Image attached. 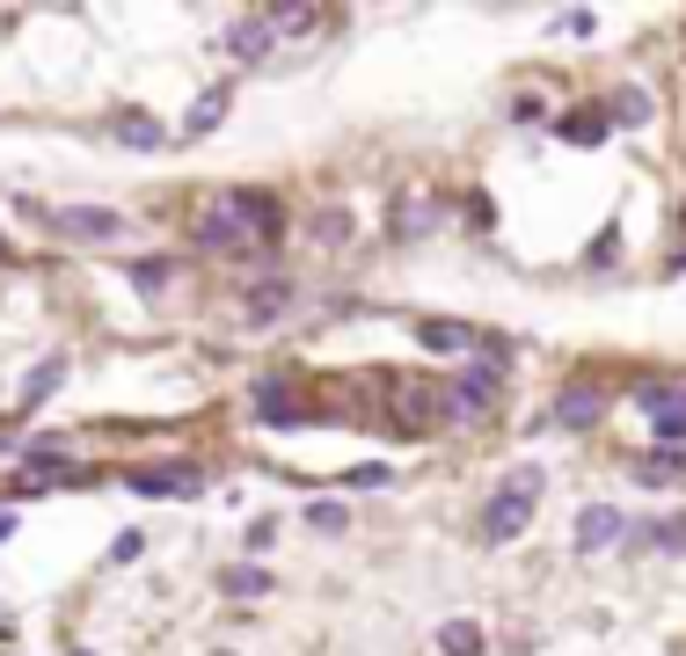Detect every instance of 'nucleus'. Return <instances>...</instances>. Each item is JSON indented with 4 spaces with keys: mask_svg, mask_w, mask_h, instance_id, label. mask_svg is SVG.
<instances>
[{
    "mask_svg": "<svg viewBox=\"0 0 686 656\" xmlns=\"http://www.w3.org/2000/svg\"><path fill=\"white\" fill-rule=\"evenodd\" d=\"M490 642H482V627L475 621H446L439 627V656H482Z\"/></svg>",
    "mask_w": 686,
    "mask_h": 656,
    "instance_id": "412c9836",
    "label": "nucleus"
},
{
    "mask_svg": "<svg viewBox=\"0 0 686 656\" xmlns=\"http://www.w3.org/2000/svg\"><path fill=\"white\" fill-rule=\"evenodd\" d=\"M628 482H635V489H672V482H686V445L635 452V460H628Z\"/></svg>",
    "mask_w": 686,
    "mask_h": 656,
    "instance_id": "9b49d317",
    "label": "nucleus"
},
{
    "mask_svg": "<svg viewBox=\"0 0 686 656\" xmlns=\"http://www.w3.org/2000/svg\"><path fill=\"white\" fill-rule=\"evenodd\" d=\"M168 277H176V263H168V256H140V263H132V285H140V293H161Z\"/></svg>",
    "mask_w": 686,
    "mask_h": 656,
    "instance_id": "5701e85b",
    "label": "nucleus"
},
{
    "mask_svg": "<svg viewBox=\"0 0 686 656\" xmlns=\"http://www.w3.org/2000/svg\"><path fill=\"white\" fill-rule=\"evenodd\" d=\"M219 205L234 212V226L248 234V248H285V234H293V212H285L278 191H256V183H234Z\"/></svg>",
    "mask_w": 686,
    "mask_h": 656,
    "instance_id": "f03ea898",
    "label": "nucleus"
},
{
    "mask_svg": "<svg viewBox=\"0 0 686 656\" xmlns=\"http://www.w3.org/2000/svg\"><path fill=\"white\" fill-rule=\"evenodd\" d=\"M44 226H52L59 242L103 248V242H117V234H124V212L117 205H52V212H44Z\"/></svg>",
    "mask_w": 686,
    "mask_h": 656,
    "instance_id": "7ed1b4c3",
    "label": "nucleus"
},
{
    "mask_svg": "<svg viewBox=\"0 0 686 656\" xmlns=\"http://www.w3.org/2000/svg\"><path fill=\"white\" fill-rule=\"evenodd\" d=\"M657 103H651V88H614L606 95V124H651Z\"/></svg>",
    "mask_w": 686,
    "mask_h": 656,
    "instance_id": "f3484780",
    "label": "nucleus"
},
{
    "mask_svg": "<svg viewBox=\"0 0 686 656\" xmlns=\"http://www.w3.org/2000/svg\"><path fill=\"white\" fill-rule=\"evenodd\" d=\"M315 242H321V248L351 242V212H321V219H315Z\"/></svg>",
    "mask_w": 686,
    "mask_h": 656,
    "instance_id": "a878e982",
    "label": "nucleus"
},
{
    "mask_svg": "<svg viewBox=\"0 0 686 656\" xmlns=\"http://www.w3.org/2000/svg\"><path fill=\"white\" fill-rule=\"evenodd\" d=\"M219 52H227L234 66H264V59L278 52V22H270V8H256V16H234L227 37H219Z\"/></svg>",
    "mask_w": 686,
    "mask_h": 656,
    "instance_id": "39448f33",
    "label": "nucleus"
},
{
    "mask_svg": "<svg viewBox=\"0 0 686 656\" xmlns=\"http://www.w3.org/2000/svg\"><path fill=\"white\" fill-rule=\"evenodd\" d=\"M307 525H315V533H344V525H351V511H344L336 496H321V503H307Z\"/></svg>",
    "mask_w": 686,
    "mask_h": 656,
    "instance_id": "b1692460",
    "label": "nucleus"
},
{
    "mask_svg": "<svg viewBox=\"0 0 686 656\" xmlns=\"http://www.w3.org/2000/svg\"><path fill=\"white\" fill-rule=\"evenodd\" d=\"M227 110H234V88H205V95H197V110H191V124H183V132H191V139L219 132V117H227Z\"/></svg>",
    "mask_w": 686,
    "mask_h": 656,
    "instance_id": "a211bd4d",
    "label": "nucleus"
},
{
    "mask_svg": "<svg viewBox=\"0 0 686 656\" xmlns=\"http://www.w3.org/2000/svg\"><path fill=\"white\" fill-rule=\"evenodd\" d=\"M598 416H606V394H598L592 380H570L563 401H555V423H563V431H592Z\"/></svg>",
    "mask_w": 686,
    "mask_h": 656,
    "instance_id": "4468645a",
    "label": "nucleus"
},
{
    "mask_svg": "<svg viewBox=\"0 0 686 656\" xmlns=\"http://www.w3.org/2000/svg\"><path fill=\"white\" fill-rule=\"evenodd\" d=\"M132 489L140 496H205V467H140Z\"/></svg>",
    "mask_w": 686,
    "mask_h": 656,
    "instance_id": "f8f14e48",
    "label": "nucleus"
},
{
    "mask_svg": "<svg viewBox=\"0 0 686 656\" xmlns=\"http://www.w3.org/2000/svg\"><path fill=\"white\" fill-rule=\"evenodd\" d=\"M628 540V511H614V503H584L577 525H570V547L577 554H606Z\"/></svg>",
    "mask_w": 686,
    "mask_h": 656,
    "instance_id": "423d86ee",
    "label": "nucleus"
},
{
    "mask_svg": "<svg viewBox=\"0 0 686 656\" xmlns=\"http://www.w3.org/2000/svg\"><path fill=\"white\" fill-rule=\"evenodd\" d=\"M541 110H547L541 95H519V103H511V124H541Z\"/></svg>",
    "mask_w": 686,
    "mask_h": 656,
    "instance_id": "cd10ccee",
    "label": "nucleus"
},
{
    "mask_svg": "<svg viewBox=\"0 0 686 656\" xmlns=\"http://www.w3.org/2000/svg\"><path fill=\"white\" fill-rule=\"evenodd\" d=\"M504 489H519V496H533V503H541V489H547V467L541 460H519V467H511V482Z\"/></svg>",
    "mask_w": 686,
    "mask_h": 656,
    "instance_id": "393cba45",
    "label": "nucleus"
},
{
    "mask_svg": "<svg viewBox=\"0 0 686 656\" xmlns=\"http://www.w3.org/2000/svg\"><path fill=\"white\" fill-rule=\"evenodd\" d=\"M504 380H511V372L468 358L453 380H446V423H490V416L504 409Z\"/></svg>",
    "mask_w": 686,
    "mask_h": 656,
    "instance_id": "f257e3e1",
    "label": "nucleus"
},
{
    "mask_svg": "<svg viewBox=\"0 0 686 656\" xmlns=\"http://www.w3.org/2000/svg\"><path fill=\"white\" fill-rule=\"evenodd\" d=\"M191 242L205 248V256H227V263H234V256L248 248V234L234 226V212H227V205H205V212L191 219Z\"/></svg>",
    "mask_w": 686,
    "mask_h": 656,
    "instance_id": "1a4fd4ad",
    "label": "nucleus"
},
{
    "mask_svg": "<svg viewBox=\"0 0 686 656\" xmlns=\"http://www.w3.org/2000/svg\"><path fill=\"white\" fill-rule=\"evenodd\" d=\"M293 307H299V285H293V277H278V270H270V277H256V285L242 293V321H248V328L285 321Z\"/></svg>",
    "mask_w": 686,
    "mask_h": 656,
    "instance_id": "0eeeda50",
    "label": "nucleus"
},
{
    "mask_svg": "<svg viewBox=\"0 0 686 656\" xmlns=\"http://www.w3.org/2000/svg\"><path fill=\"white\" fill-rule=\"evenodd\" d=\"M110 139H117L124 154H154V146H168V124L146 117V110H117V117H110Z\"/></svg>",
    "mask_w": 686,
    "mask_h": 656,
    "instance_id": "ddd939ff",
    "label": "nucleus"
},
{
    "mask_svg": "<svg viewBox=\"0 0 686 656\" xmlns=\"http://www.w3.org/2000/svg\"><path fill=\"white\" fill-rule=\"evenodd\" d=\"M395 482V467L388 460H366V467H351V489H388Z\"/></svg>",
    "mask_w": 686,
    "mask_h": 656,
    "instance_id": "bb28decb",
    "label": "nucleus"
},
{
    "mask_svg": "<svg viewBox=\"0 0 686 656\" xmlns=\"http://www.w3.org/2000/svg\"><path fill=\"white\" fill-rule=\"evenodd\" d=\"M475 358L496 365V372H511V365H519V344H511L504 328H475Z\"/></svg>",
    "mask_w": 686,
    "mask_h": 656,
    "instance_id": "4be33fe9",
    "label": "nucleus"
},
{
    "mask_svg": "<svg viewBox=\"0 0 686 656\" xmlns=\"http://www.w3.org/2000/svg\"><path fill=\"white\" fill-rule=\"evenodd\" d=\"M66 656H95V649H66Z\"/></svg>",
    "mask_w": 686,
    "mask_h": 656,
    "instance_id": "7c9ffc66",
    "label": "nucleus"
},
{
    "mask_svg": "<svg viewBox=\"0 0 686 656\" xmlns=\"http://www.w3.org/2000/svg\"><path fill=\"white\" fill-rule=\"evenodd\" d=\"M526 525H533V496H519V489H496V496L482 503V519H475V540H482V547H511Z\"/></svg>",
    "mask_w": 686,
    "mask_h": 656,
    "instance_id": "20e7f679",
    "label": "nucleus"
},
{
    "mask_svg": "<svg viewBox=\"0 0 686 656\" xmlns=\"http://www.w3.org/2000/svg\"><path fill=\"white\" fill-rule=\"evenodd\" d=\"M0 263H16V248H8V234H0Z\"/></svg>",
    "mask_w": 686,
    "mask_h": 656,
    "instance_id": "c756f323",
    "label": "nucleus"
},
{
    "mask_svg": "<svg viewBox=\"0 0 686 656\" xmlns=\"http://www.w3.org/2000/svg\"><path fill=\"white\" fill-rule=\"evenodd\" d=\"M66 380V358H44L30 372V387H22V401H16V416H30V409H44V394H52V387Z\"/></svg>",
    "mask_w": 686,
    "mask_h": 656,
    "instance_id": "aec40b11",
    "label": "nucleus"
},
{
    "mask_svg": "<svg viewBox=\"0 0 686 656\" xmlns=\"http://www.w3.org/2000/svg\"><path fill=\"white\" fill-rule=\"evenodd\" d=\"M439 219H446V197H431V191H409V197H395V242H423V234H439Z\"/></svg>",
    "mask_w": 686,
    "mask_h": 656,
    "instance_id": "9d476101",
    "label": "nucleus"
},
{
    "mask_svg": "<svg viewBox=\"0 0 686 656\" xmlns=\"http://www.w3.org/2000/svg\"><path fill=\"white\" fill-rule=\"evenodd\" d=\"M621 554H672V562H679V554H686V511H665V519H643V525H628Z\"/></svg>",
    "mask_w": 686,
    "mask_h": 656,
    "instance_id": "6e6552de",
    "label": "nucleus"
},
{
    "mask_svg": "<svg viewBox=\"0 0 686 656\" xmlns=\"http://www.w3.org/2000/svg\"><path fill=\"white\" fill-rule=\"evenodd\" d=\"M8 533H16V519H8V511H0V540H8Z\"/></svg>",
    "mask_w": 686,
    "mask_h": 656,
    "instance_id": "c85d7f7f",
    "label": "nucleus"
},
{
    "mask_svg": "<svg viewBox=\"0 0 686 656\" xmlns=\"http://www.w3.org/2000/svg\"><path fill=\"white\" fill-rule=\"evenodd\" d=\"M417 344L431 350V358H460V365H468V358H475V328H468V321H417Z\"/></svg>",
    "mask_w": 686,
    "mask_h": 656,
    "instance_id": "2eb2a0df",
    "label": "nucleus"
},
{
    "mask_svg": "<svg viewBox=\"0 0 686 656\" xmlns=\"http://www.w3.org/2000/svg\"><path fill=\"white\" fill-rule=\"evenodd\" d=\"M219 591H227V598H270V591H278V576H270L264 562H227Z\"/></svg>",
    "mask_w": 686,
    "mask_h": 656,
    "instance_id": "dca6fc26",
    "label": "nucleus"
},
{
    "mask_svg": "<svg viewBox=\"0 0 686 656\" xmlns=\"http://www.w3.org/2000/svg\"><path fill=\"white\" fill-rule=\"evenodd\" d=\"M606 132H614V124H606V110H577V117H555V139H570V146H598Z\"/></svg>",
    "mask_w": 686,
    "mask_h": 656,
    "instance_id": "6ab92c4d",
    "label": "nucleus"
}]
</instances>
